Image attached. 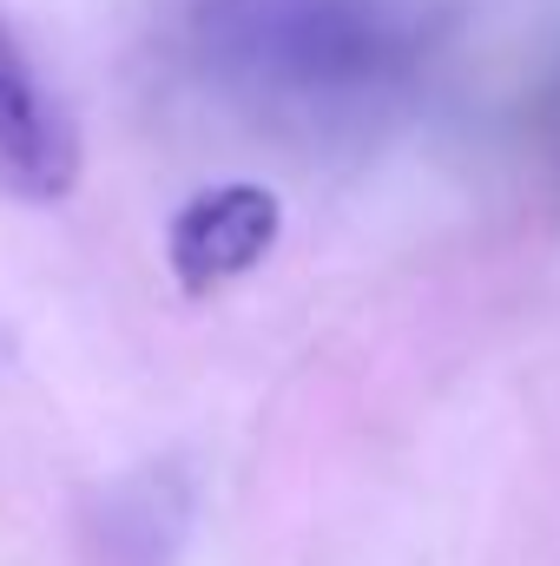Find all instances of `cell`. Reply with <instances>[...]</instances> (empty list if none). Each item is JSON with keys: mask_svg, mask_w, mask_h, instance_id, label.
<instances>
[{"mask_svg": "<svg viewBox=\"0 0 560 566\" xmlns=\"http://www.w3.org/2000/svg\"><path fill=\"white\" fill-rule=\"evenodd\" d=\"M80 185V126L20 40L0 27V191L20 205H60Z\"/></svg>", "mask_w": 560, "mask_h": 566, "instance_id": "2", "label": "cell"}, {"mask_svg": "<svg viewBox=\"0 0 560 566\" xmlns=\"http://www.w3.org/2000/svg\"><path fill=\"white\" fill-rule=\"evenodd\" d=\"M178 20L205 86L303 133L376 119L422 60L403 0H185Z\"/></svg>", "mask_w": 560, "mask_h": 566, "instance_id": "1", "label": "cell"}, {"mask_svg": "<svg viewBox=\"0 0 560 566\" xmlns=\"http://www.w3.org/2000/svg\"><path fill=\"white\" fill-rule=\"evenodd\" d=\"M278 224H283V211L265 185H218V191L191 198L172 218V244H165L172 251V277L185 283L191 296L245 277L258 258H271Z\"/></svg>", "mask_w": 560, "mask_h": 566, "instance_id": "3", "label": "cell"}]
</instances>
